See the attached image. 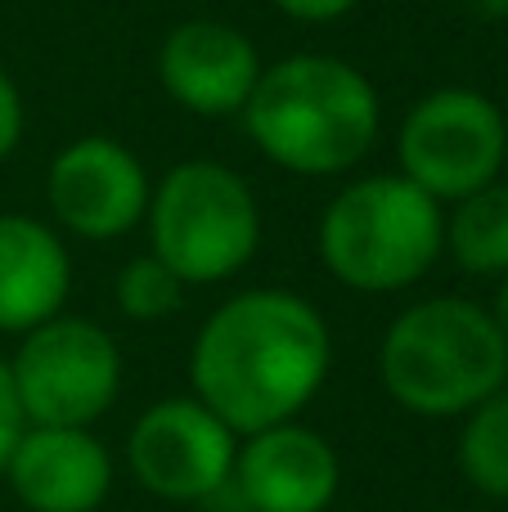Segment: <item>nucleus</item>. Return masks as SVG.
<instances>
[{
  "mask_svg": "<svg viewBox=\"0 0 508 512\" xmlns=\"http://www.w3.org/2000/svg\"><path fill=\"white\" fill-rule=\"evenodd\" d=\"M72 261L63 239L36 216H0V333H32L63 315Z\"/></svg>",
  "mask_w": 508,
  "mask_h": 512,
  "instance_id": "13",
  "label": "nucleus"
},
{
  "mask_svg": "<svg viewBox=\"0 0 508 512\" xmlns=\"http://www.w3.org/2000/svg\"><path fill=\"white\" fill-rule=\"evenodd\" d=\"M149 243L185 288L234 279L261 248V207L239 171L212 158L176 162L149 194Z\"/></svg>",
  "mask_w": 508,
  "mask_h": 512,
  "instance_id": "5",
  "label": "nucleus"
},
{
  "mask_svg": "<svg viewBox=\"0 0 508 512\" xmlns=\"http://www.w3.org/2000/svg\"><path fill=\"white\" fill-rule=\"evenodd\" d=\"M464 14L482 18V23H500V18H508V0H455Z\"/></svg>",
  "mask_w": 508,
  "mask_h": 512,
  "instance_id": "20",
  "label": "nucleus"
},
{
  "mask_svg": "<svg viewBox=\"0 0 508 512\" xmlns=\"http://www.w3.org/2000/svg\"><path fill=\"white\" fill-rule=\"evenodd\" d=\"M491 319H495V328H500V337H504V346H508V274H504L500 292H495V306H491Z\"/></svg>",
  "mask_w": 508,
  "mask_h": 512,
  "instance_id": "21",
  "label": "nucleus"
},
{
  "mask_svg": "<svg viewBox=\"0 0 508 512\" xmlns=\"http://www.w3.org/2000/svg\"><path fill=\"white\" fill-rule=\"evenodd\" d=\"M23 432H27V418H23V409H18L9 364L0 360V477H5V463H9V454H14V445Z\"/></svg>",
  "mask_w": 508,
  "mask_h": 512,
  "instance_id": "17",
  "label": "nucleus"
},
{
  "mask_svg": "<svg viewBox=\"0 0 508 512\" xmlns=\"http://www.w3.org/2000/svg\"><path fill=\"white\" fill-rule=\"evenodd\" d=\"M5 477L32 512H95L113 486V463L90 427H27Z\"/></svg>",
  "mask_w": 508,
  "mask_h": 512,
  "instance_id": "12",
  "label": "nucleus"
},
{
  "mask_svg": "<svg viewBox=\"0 0 508 512\" xmlns=\"http://www.w3.org/2000/svg\"><path fill=\"white\" fill-rule=\"evenodd\" d=\"M261 54L248 32L221 18H189L171 27L158 50L162 90L194 117H239L261 77Z\"/></svg>",
  "mask_w": 508,
  "mask_h": 512,
  "instance_id": "10",
  "label": "nucleus"
},
{
  "mask_svg": "<svg viewBox=\"0 0 508 512\" xmlns=\"http://www.w3.org/2000/svg\"><path fill=\"white\" fill-rule=\"evenodd\" d=\"M459 432V472L486 499H508V382L477 409Z\"/></svg>",
  "mask_w": 508,
  "mask_h": 512,
  "instance_id": "15",
  "label": "nucleus"
},
{
  "mask_svg": "<svg viewBox=\"0 0 508 512\" xmlns=\"http://www.w3.org/2000/svg\"><path fill=\"white\" fill-rule=\"evenodd\" d=\"M446 248L468 274H508V180L459 198L446 216Z\"/></svg>",
  "mask_w": 508,
  "mask_h": 512,
  "instance_id": "14",
  "label": "nucleus"
},
{
  "mask_svg": "<svg viewBox=\"0 0 508 512\" xmlns=\"http://www.w3.org/2000/svg\"><path fill=\"white\" fill-rule=\"evenodd\" d=\"M446 248V212L405 176H365L320 216V261L351 292H401Z\"/></svg>",
  "mask_w": 508,
  "mask_h": 512,
  "instance_id": "4",
  "label": "nucleus"
},
{
  "mask_svg": "<svg viewBox=\"0 0 508 512\" xmlns=\"http://www.w3.org/2000/svg\"><path fill=\"white\" fill-rule=\"evenodd\" d=\"M149 176L122 140L86 135L54 153L45 198L63 230L77 239L108 243L131 234L149 216Z\"/></svg>",
  "mask_w": 508,
  "mask_h": 512,
  "instance_id": "9",
  "label": "nucleus"
},
{
  "mask_svg": "<svg viewBox=\"0 0 508 512\" xmlns=\"http://www.w3.org/2000/svg\"><path fill=\"white\" fill-rule=\"evenodd\" d=\"M230 481L248 512H324L338 495L342 468L320 432L279 423L239 445Z\"/></svg>",
  "mask_w": 508,
  "mask_h": 512,
  "instance_id": "11",
  "label": "nucleus"
},
{
  "mask_svg": "<svg viewBox=\"0 0 508 512\" xmlns=\"http://www.w3.org/2000/svg\"><path fill=\"white\" fill-rule=\"evenodd\" d=\"M279 14L297 18V23H333V18L351 14L360 0H270Z\"/></svg>",
  "mask_w": 508,
  "mask_h": 512,
  "instance_id": "19",
  "label": "nucleus"
},
{
  "mask_svg": "<svg viewBox=\"0 0 508 512\" xmlns=\"http://www.w3.org/2000/svg\"><path fill=\"white\" fill-rule=\"evenodd\" d=\"M333 364V337L306 297L252 288L207 315L194 337V396L230 427L252 436L293 423L315 400Z\"/></svg>",
  "mask_w": 508,
  "mask_h": 512,
  "instance_id": "1",
  "label": "nucleus"
},
{
  "mask_svg": "<svg viewBox=\"0 0 508 512\" xmlns=\"http://www.w3.org/2000/svg\"><path fill=\"white\" fill-rule=\"evenodd\" d=\"M117 310L135 324H158V319L176 315L180 301H185V283L171 265H162L153 252L131 256L117 274Z\"/></svg>",
  "mask_w": 508,
  "mask_h": 512,
  "instance_id": "16",
  "label": "nucleus"
},
{
  "mask_svg": "<svg viewBox=\"0 0 508 512\" xmlns=\"http://www.w3.org/2000/svg\"><path fill=\"white\" fill-rule=\"evenodd\" d=\"M378 378L410 414L459 418L508 382V346L486 306L428 297L387 324Z\"/></svg>",
  "mask_w": 508,
  "mask_h": 512,
  "instance_id": "3",
  "label": "nucleus"
},
{
  "mask_svg": "<svg viewBox=\"0 0 508 512\" xmlns=\"http://www.w3.org/2000/svg\"><path fill=\"white\" fill-rule=\"evenodd\" d=\"M23 140V95H18L14 77L0 68V162L18 149Z\"/></svg>",
  "mask_w": 508,
  "mask_h": 512,
  "instance_id": "18",
  "label": "nucleus"
},
{
  "mask_svg": "<svg viewBox=\"0 0 508 512\" xmlns=\"http://www.w3.org/2000/svg\"><path fill=\"white\" fill-rule=\"evenodd\" d=\"M239 117L252 144L293 176H342L383 131L374 81L333 54H288L261 68Z\"/></svg>",
  "mask_w": 508,
  "mask_h": 512,
  "instance_id": "2",
  "label": "nucleus"
},
{
  "mask_svg": "<svg viewBox=\"0 0 508 512\" xmlns=\"http://www.w3.org/2000/svg\"><path fill=\"white\" fill-rule=\"evenodd\" d=\"M239 436L198 396H171L144 409L126 441V463L149 495L203 504L234 477Z\"/></svg>",
  "mask_w": 508,
  "mask_h": 512,
  "instance_id": "8",
  "label": "nucleus"
},
{
  "mask_svg": "<svg viewBox=\"0 0 508 512\" xmlns=\"http://www.w3.org/2000/svg\"><path fill=\"white\" fill-rule=\"evenodd\" d=\"M401 176L437 203L495 185L508 162V122L482 90L441 86L414 99L396 140Z\"/></svg>",
  "mask_w": 508,
  "mask_h": 512,
  "instance_id": "7",
  "label": "nucleus"
},
{
  "mask_svg": "<svg viewBox=\"0 0 508 512\" xmlns=\"http://www.w3.org/2000/svg\"><path fill=\"white\" fill-rule=\"evenodd\" d=\"M504 167H508V162H504Z\"/></svg>",
  "mask_w": 508,
  "mask_h": 512,
  "instance_id": "22",
  "label": "nucleus"
},
{
  "mask_svg": "<svg viewBox=\"0 0 508 512\" xmlns=\"http://www.w3.org/2000/svg\"><path fill=\"white\" fill-rule=\"evenodd\" d=\"M9 378L27 427H90L122 391V351L95 319L54 315L23 333Z\"/></svg>",
  "mask_w": 508,
  "mask_h": 512,
  "instance_id": "6",
  "label": "nucleus"
}]
</instances>
